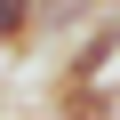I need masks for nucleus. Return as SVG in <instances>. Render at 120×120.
I'll list each match as a JSON object with an SVG mask.
<instances>
[{"mask_svg":"<svg viewBox=\"0 0 120 120\" xmlns=\"http://www.w3.org/2000/svg\"><path fill=\"white\" fill-rule=\"evenodd\" d=\"M96 8H120V0H96Z\"/></svg>","mask_w":120,"mask_h":120,"instance_id":"3","label":"nucleus"},{"mask_svg":"<svg viewBox=\"0 0 120 120\" xmlns=\"http://www.w3.org/2000/svg\"><path fill=\"white\" fill-rule=\"evenodd\" d=\"M48 32V0H0V48H32Z\"/></svg>","mask_w":120,"mask_h":120,"instance_id":"2","label":"nucleus"},{"mask_svg":"<svg viewBox=\"0 0 120 120\" xmlns=\"http://www.w3.org/2000/svg\"><path fill=\"white\" fill-rule=\"evenodd\" d=\"M48 112H56V120H112V112H120V88H112V80H56Z\"/></svg>","mask_w":120,"mask_h":120,"instance_id":"1","label":"nucleus"}]
</instances>
